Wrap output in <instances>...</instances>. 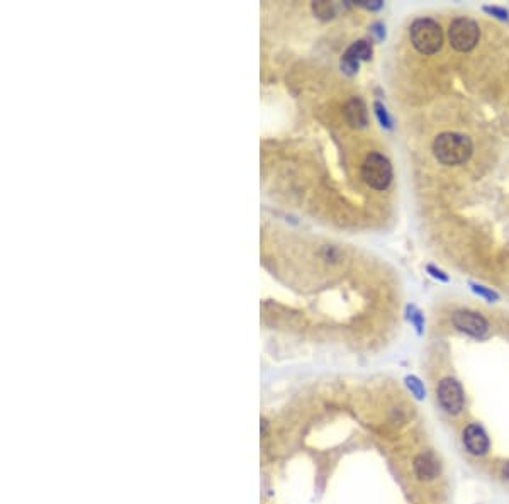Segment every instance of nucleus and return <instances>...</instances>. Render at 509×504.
Masks as SVG:
<instances>
[{
    "instance_id": "nucleus-1",
    "label": "nucleus",
    "mask_w": 509,
    "mask_h": 504,
    "mask_svg": "<svg viewBox=\"0 0 509 504\" xmlns=\"http://www.w3.org/2000/svg\"><path fill=\"white\" fill-rule=\"evenodd\" d=\"M474 153L472 140L460 133H442L433 141V154L442 165H462Z\"/></svg>"
},
{
    "instance_id": "nucleus-2",
    "label": "nucleus",
    "mask_w": 509,
    "mask_h": 504,
    "mask_svg": "<svg viewBox=\"0 0 509 504\" xmlns=\"http://www.w3.org/2000/svg\"><path fill=\"white\" fill-rule=\"evenodd\" d=\"M409 38L423 55H435L443 46L442 26L433 19H416L409 27Z\"/></svg>"
},
{
    "instance_id": "nucleus-3",
    "label": "nucleus",
    "mask_w": 509,
    "mask_h": 504,
    "mask_svg": "<svg viewBox=\"0 0 509 504\" xmlns=\"http://www.w3.org/2000/svg\"><path fill=\"white\" fill-rule=\"evenodd\" d=\"M362 178L370 189L385 190L392 182V165L381 153H369L362 164Z\"/></svg>"
},
{
    "instance_id": "nucleus-4",
    "label": "nucleus",
    "mask_w": 509,
    "mask_h": 504,
    "mask_svg": "<svg viewBox=\"0 0 509 504\" xmlns=\"http://www.w3.org/2000/svg\"><path fill=\"white\" fill-rule=\"evenodd\" d=\"M448 39L454 50L460 53L472 51L480 39L479 24L468 18H458L448 27Z\"/></svg>"
},
{
    "instance_id": "nucleus-5",
    "label": "nucleus",
    "mask_w": 509,
    "mask_h": 504,
    "mask_svg": "<svg viewBox=\"0 0 509 504\" xmlns=\"http://www.w3.org/2000/svg\"><path fill=\"white\" fill-rule=\"evenodd\" d=\"M438 401L442 408L450 414H458L463 409V402H465V396H463L462 385L455 379H443L438 384L437 389Z\"/></svg>"
},
{
    "instance_id": "nucleus-6",
    "label": "nucleus",
    "mask_w": 509,
    "mask_h": 504,
    "mask_svg": "<svg viewBox=\"0 0 509 504\" xmlns=\"http://www.w3.org/2000/svg\"><path fill=\"white\" fill-rule=\"evenodd\" d=\"M454 326L458 329V331L465 333L468 336H474V338H486L489 333V323L487 319L484 318L482 314L474 311H467V309H462V311H457L454 314Z\"/></svg>"
},
{
    "instance_id": "nucleus-7",
    "label": "nucleus",
    "mask_w": 509,
    "mask_h": 504,
    "mask_svg": "<svg viewBox=\"0 0 509 504\" xmlns=\"http://www.w3.org/2000/svg\"><path fill=\"white\" fill-rule=\"evenodd\" d=\"M372 44L369 41H357L353 43L348 50L345 51L343 58H341V70H343L346 75H355L360 68L362 62H366V60L372 58Z\"/></svg>"
},
{
    "instance_id": "nucleus-8",
    "label": "nucleus",
    "mask_w": 509,
    "mask_h": 504,
    "mask_svg": "<svg viewBox=\"0 0 509 504\" xmlns=\"http://www.w3.org/2000/svg\"><path fill=\"white\" fill-rule=\"evenodd\" d=\"M463 445L468 450V453L472 455H486L489 450V437L487 433L484 432L482 426L479 425H468L465 430H463Z\"/></svg>"
},
{
    "instance_id": "nucleus-9",
    "label": "nucleus",
    "mask_w": 509,
    "mask_h": 504,
    "mask_svg": "<svg viewBox=\"0 0 509 504\" xmlns=\"http://www.w3.org/2000/svg\"><path fill=\"white\" fill-rule=\"evenodd\" d=\"M345 119L352 128L362 129L366 128L369 124V111H366V105L362 99L358 97H353L350 99L345 105Z\"/></svg>"
},
{
    "instance_id": "nucleus-10",
    "label": "nucleus",
    "mask_w": 509,
    "mask_h": 504,
    "mask_svg": "<svg viewBox=\"0 0 509 504\" xmlns=\"http://www.w3.org/2000/svg\"><path fill=\"white\" fill-rule=\"evenodd\" d=\"M414 472L421 481H431L439 472L438 460L431 453H421L414 458Z\"/></svg>"
},
{
    "instance_id": "nucleus-11",
    "label": "nucleus",
    "mask_w": 509,
    "mask_h": 504,
    "mask_svg": "<svg viewBox=\"0 0 509 504\" xmlns=\"http://www.w3.org/2000/svg\"><path fill=\"white\" fill-rule=\"evenodd\" d=\"M312 11H315V14L317 15V18L331 19L336 15L338 7H336V4H331V2H315L312 4Z\"/></svg>"
},
{
    "instance_id": "nucleus-12",
    "label": "nucleus",
    "mask_w": 509,
    "mask_h": 504,
    "mask_svg": "<svg viewBox=\"0 0 509 504\" xmlns=\"http://www.w3.org/2000/svg\"><path fill=\"white\" fill-rule=\"evenodd\" d=\"M470 289L474 294H477L479 298H484L486 300H489V303H496V300H499L498 292L492 291V289H489L486 286H480V284L470 282Z\"/></svg>"
},
{
    "instance_id": "nucleus-13",
    "label": "nucleus",
    "mask_w": 509,
    "mask_h": 504,
    "mask_svg": "<svg viewBox=\"0 0 509 504\" xmlns=\"http://www.w3.org/2000/svg\"><path fill=\"white\" fill-rule=\"evenodd\" d=\"M374 112H376L378 123H381L382 128H387V129H392V119H390L389 112H387L385 105L382 102H374Z\"/></svg>"
},
{
    "instance_id": "nucleus-14",
    "label": "nucleus",
    "mask_w": 509,
    "mask_h": 504,
    "mask_svg": "<svg viewBox=\"0 0 509 504\" xmlns=\"http://www.w3.org/2000/svg\"><path fill=\"white\" fill-rule=\"evenodd\" d=\"M406 385H407V389H409V391L416 396V399H425V396H426L425 385H423V382L419 380L416 376L406 377Z\"/></svg>"
},
{
    "instance_id": "nucleus-15",
    "label": "nucleus",
    "mask_w": 509,
    "mask_h": 504,
    "mask_svg": "<svg viewBox=\"0 0 509 504\" xmlns=\"http://www.w3.org/2000/svg\"><path fill=\"white\" fill-rule=\"evenodd\" d=\"M407 312H409V314H407V318H409L411 323L414 324V328L418 329L419 335H421L423 328H425V318H423L421 311H418V309L414 306H409V307H407Z\"/></svg>"
},
{
    "instance_id": "nucleus-16",
    "label": "nucleus",
    "mask_w": 509,
    "mask_h": 504,
    "mask_svg": "<svg viewBox=\"0 0 509 504\" xmlns=\"http://www.w3.org/2000/svg\"><path fill=\"white\" fill-rule=\"evenodd\" d=\"M482 11L486 12V14L492 15V18L499 19V21H509V12L506 9H503V7H498V6H484Z\"/></svg>"
},
{
    "instance_id": "nucleus-17",
    "label": "nucleus",
    "mask_w": 509,
    "mask_h": 504,
    "mask_svg": "<svg viewBox=\"0 0 509 504\" xmlns=\"http://www.w3.org/2000/svg\"><path fill=\"white\" fill-rule=\"evenodd\" d=\"M426 272L433 279L439 280V282H450V277H448V274H445V272H443L442 268H438V267H435V265H428L426 267Z\"/></svg>"
},
{
    "instance_id": "nucleus-18",
    "label": "nucleus",
    "mask_w": 509,
    "mask_h": 504,
    "mask_svg": "<svg viewBox=\"0 0 509 504\" xmlns=\"http://www.w3.org/2000/svg\"><path fill=\"white\" fill-rule=\"evenodd\" d=\"M355 4L360 7H365V9L369 11H378L382 9V6H384V2H381V0H370V2L369 0H364V2H355Z\"/></svg>"
},
{
    "instance_id": "nucleus-19",
    "label": "nucleus",
    "mask_w": 509,
    "mask_h": 504,
    "mask_svg": "<svg viewBox=\"0 0 509 504\" xmlns=\"http://www.w3.org/2000/svg\"><path fill=\"white\" fill-rule=\"evenodd\" d=\"M372 32L377 36L378 41L385 39V26H384V24H381V22L372 24Z\"/></svg>"
},
{
    "instance_id": "nucleus-20",
    "label": "nucleus",
    "mask_w": 509,
    "mask_h": 504,
    "mask_svg": "<svg viewBox=\"0 0 509 504\" xmlns=\"http://www.w3.org/2000/svg\"><path fill=\"white\" fill-rule=\"evenodd\" d=\"M503 477L506 479V481H509V462L504 463V467H503Z\"/></svg>"
}]
</instances>
